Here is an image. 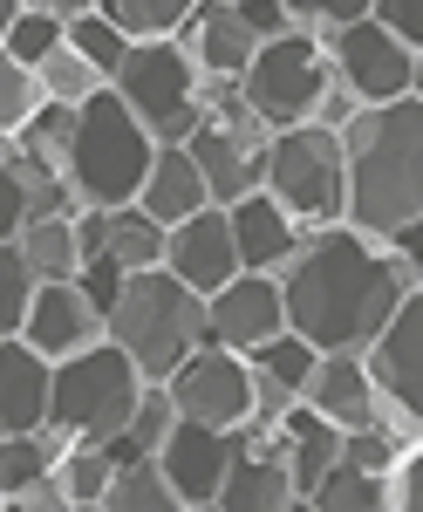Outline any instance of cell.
<instances>
[{
    "instance_id": "cell-22",
    "label": "cell",
    "mask_w": 423,
    "mask_h": 512,
    "mask_svg": "<svg viewBox=\"0 0 423 512\" xmlns=\"http://www.w3.org/2000/svg\"><path fill=\"white\" fill-rule=\"evenodd\" d=\"M103 512H178V492L164 485L151 451H130V458H116L110 472V492H103Z\"/></svg>"
},
{
    "instance_id": "cell-10",
    "label": "cell",
    "mask_w": 423,
    "mask_h": 512,
    "mask_svg": "<svg viewBox=\"0 0 423 512\" xmlns=\"http://www.w3.org/2000/svg\"><path fill=\"white\" fill-rule=\"evenodd\" d=\"M164 390L178 403V417L212 424V431H232V424L253 417V369H246V355L219 349V342H198V349L164 376Z\"/></svg>"
},
{
    "instance_id": "cell-21",
    "label": "cell",
    "mask_w": 423,
    "mask_h": 512,
    "mask_svg": "<svg viewBox=\"0 0 423 512\" xmlns=\"http://www.w3.org/2000/svg\"><path fill=\"white\" fill-rule=\"evenodd\" d=\"M103 260L137 274V267H164V226L144 219V205H110L103 212Z\"/></svg>"
},
{
    "instance_id": "cell-31",
    "label": "cell",
    "mask_w": 423,
    "mask_h": 512,
    "mask_svg": "<svg viewBox=\"0 0 423 512\" xmlns=\"http://www.w3.org/2000/svg\"><path fill=\"white\" fill-rule=\"evenodd\" d=\"M171 424H178L171 390H164V383H144V390H137V403H130V417H123V437H130L137 451H157V444L171 437Z\"/></svg>"
},
{
    "instance_id": "cell-16",
    "label": "cell",
    "mask_w": 423,
    "mask_h": 512,
    "mask_svg": "<svg viewBox=\"0 0 423 512\" xmlns=\"http://www.w3.org/2000/svg\"><path fill=\"white\" fill-rule=\"evenodd\" d=\"M301 403L321 410L328 424H342V431H355V424H389V410H383V396H376V383H369V369H362V355H314V376L301 383Z\"/></svg>"
},
{
    "instance_id": "cell-7",
    "label": "cell",
    "mask_w": 423,
    "mask_h": 512,
    "mask_svg": "<svg viewBox=\"0 0 423 512\" xmlns=\"http://www.w3.org/2000/svg\"><path fill=\"white\" fill-rule=\"evenodd\" d=\"M116 103L151 130V144H185L198 123V69L192 55L178 48L171 35L157 41H130V55L116 62Z\"/></svg>"
},
{
    "instance_id": "cell-37",
    "label": "cell",
    "mask_w": 423,
    "mask_h": 512,
    "mask_svg": "<svg viewBox=\"0 0 423 512\" xmlns=\"http://www.w3.org/2000/svg\"><path fill=\"white\" fill-rule=\"evenodd\" d=\"M369 21L389 28L403 48H423V0H369Z\"/></svg>"
},
{
    "instance_id": "cell-20",
    "label": "cell",
    "mask_w": 423,
    "mask_h": 512,
    "mask_svg": "<svg viewBox=\"0 0 423 512\" xmlns=\"http://www.w3.org/2000/svg\"><path fill=\"white\" fill-rule=\"evenodd\" d=\"M219 512H287L294 506V485H287V465L280 458H253L232 444L226 458V478H219Z\"/></svg>"
},
{
    "instance_id": "cell-18",
    "label": "cell",
    "mask_w": 423,
    "mask_h": 512,
    "mask_svg": "<svg viewBox=\"0 0 423 512\" xmlns=\"http://www.w3.org/2000/svg\"><path fill=\"white\" fill-rule=\"evenodd\" d=\"M48 417V355L21 335H0V437H28Z\"/></svg>"
},
{
    "instance_id": "cell-42",
    "label": "cell",
    "mask_w": 423,
    "mask_h": 512,
    "mask_svg": "<svg viewBox=\"0 0 423 512\" xmlns=\"http://www.w3.org/2000/svg\"><path fill=\"white\" fill-rule=\"evenodd\" d=\"M14 14H21V0H0V35L14 28Z\"/></svg>"
},
{
    "instance_id": "cell-2",
    "label": "cell",
    "mask_w": 423,
    "mask_h": 512,
    "mask_svg": "<svg viewBox=\"0 0 423 512\" xmlns=\"http://www.w3.org/2000/svg\"><path fill=\"white\" fill-rule=\"evenodd\" d=\"M342 137V226L389 239L423 219V96L362 103L335 130Z\"/></svg>"
},
{
    "instance_id": "cell-32",
    "label": "cell",
    "mask_w": 423,
    "mask_h": 512,
    "mask_svg": "<svg viewBox=\"0 0 423 512\" xmlns=\"http://www.w3.org/2000/svg\"><path fill=\"white\" fill-rule=\"evenodd\" d=\"M48 48H62V14H41V7H21L14 28L0 35V55H14L21 69H35Z\"/></svg>"
},
{
    "instance_id": "cell-13",
    "label": "cell",
    "mask_w": 423,
    "mask_h": 512,
    "mask_svg": "<svg viewBox=\"0 0 423 512\" xmlns=\"http://www.w3.org/2000/svg\"><path fill=\"white\" fill-rule=\"evenodd\" d=\"M21 342L48 362H62V355L76 349H96L103 342V308L82 294L76 280H35V301H28V315H21Z\"/></svg>"
},
{
    "instance_id": "cell-24",
    "label": "cell",
    "mask_w": 423,
    "mask_h": 512,
    "mask_svg": "<svg viewBox=\"0 0 423 512\" xmlns=\"http://www.w3.org/2000/svg\"><path fill=\"white\" fill-rule=\"evenodd\" d=\"M28 76H35V96H41V103H62V110H76V103H89V96L103 89L96 62H82L69 41H62V48H48Z\"/></svg>"
},
{
    "instance_id": "cell-41",
    "label": "cell",
    "mask_w": 423,
    "mask_h": 512,
    "mask_svg": "<svg viewBox=\"0 0 423 512\" xmlns=\"http://www.w3.org/2000/svg\"><path fill=\"white\" fill-rule=\"evenodd\" d=\"M21 7H41V14H62V21H69V14H82V7H96V0H21Z\"/></svg>"
},
{
    "instance_id": "cell-29",
    "label": "cell",
    "mask_w": 423,
    "mask_h": 512,
    "mask_svg": "<svg viewBox=\"0 0 423 512\" xmlns=\"http://www.w3.org/2000/svg\"><path fill=\"white\" fill-rule=\"evenodd\" d=\"M62 41L76 48L82 62H96V76H103V82H110V76H116V62L130 55V35H116V28L103 21V14H96V7L69 14V21H62Z\"/></svg>"
},
{
    "instance_id": "cell-40",
    "label": "cell",
    "mask_w": 423,
    "mask_h": 512,
    "mask_svg": "<svg viewBox=\"0 0 423 512\" xmlns=\"http://www.w3.org/2000/svg\"><path fill=\"white\" fill-rule=\"evenodd\" d=\"M76 287H82V294H89V301H96V308H110V301H116V287H123V267H110V260L96 253V260H82Z\"/></svg>"
},
{
    "instance_id": "cell-34",
    "label": "cell",
    "mask_w": 423,
    "mask_h": 512,
    "mask_svg": "<svg viewBox=\"0 0 423 512\" xmlns=\"http://www.w3.org/2000/svg\"><path fill=\"white\" fill-rule=\"evenodd\" d=\"M21 219H28V178H21L14 137H0V239L21 233Z\"/></svg>"
},
{
    "instance_id": "cell-26",
    "label": "cell",
    "mask_w": 423,
    "mask_h": 512,
    "mask_svg": "<svg viewBox=\"0 0 423 512\" xmlns=\"http://www.w3.org/2000/svg\"><path fill=\"white\" fill-rule=\"evenodd\" d=\"M69 444L55 431H28V437H0V506L28 485V478H41V472H55V458H62Z\"/></svg>"
},
{
    "instance_id": "cell-39",
    "label": "cell",
    "mask_w": 423,
    "mask_h": 512,
    "mask_svg": "<svg viewBox=\"0 0 423 512\" xmlns=\"http://www.w3.org/2000/svg\"><path fill=\"white\" fill-rule=\"evenodd\" d=\"M7 506H21V512H69V492H62V478H55V472H41V478H28Z\"/></svg>"
},
{
    "instance_id": "cell-11",
    "label": "cell",
    "mask_w": 423,
    "mask_h": 512,
    "mask_svg": "<svg viewBox=\"0 0 423 512\" xmlns=\"http://www.w3.org/2000/svg\"><path fill=\"white\" fill-rule=\"evenodd\" d=\"M280 328H287V308H280L273 274H232L226 287L205 294V342H219L232 355H253Z\"/></svg>"
},
{
    "instance_id": "cell-36",
    "label": "cell",
    "mask_w": 423,
    "mask_h": 512,
    "mask_svg": "<svg viewBox=\"0 0 423 512\" xmlns=\"http://www.w3.org/2000/svg\"><path fill=\"white\" fill-rule=\"evenodd\" d=\"M287 14H294V28L301 35H328V28H342V21H362L369 14V0H280Z\"/></svg>"
},
{
    "instance_id": "cell-35",
    "label": "cell",
    "mask_w": 423,
    "mask_h": 512,
    "mask_svg": "<svg viewBox=\"0 0 423 512\" xmlns=\"http://www.w3.org/2000/svg\"><path fill=\"white\" fill-rule=\"evenodd\" d=\"M35 76L14 62V55H0V137H14L21 123H28V110H35Z\"/></svg>"
},
{
    "instance_id": "cell-3",
    "label": "cell",
    "mask_w": 423,
    "mask_h": 512,
    "mask_svg": "<svg viewBox=\"0 0 423 512\" xmlns=\"http://www.w3.org/2000/svg\"><path fill=\"white\" fill-rule=\"evenodd\" d=\"M103 335L137 362L144 383H164L205 342V294H192L164 267H137V274H123L116 301L103 308Z\"/></svg>"
},
{
    "instance_id": "cell-17",
    "label": "cell",
    "mask_w": 423,
    "mask_h": 512,
    "mask_svg": "<svg viewBox=\"0 0 423 512\" xmlns=\"http://www.w3.org/2000/svg\"><path fill=\"white\" fill-rule=\"evenodd\" d=\"M178 48L192 55V69L198 76H226V82H239V69L253 62V48L260 41L246 35V21L232 14V0H198L192 14L178 21Z\"/></svg>"
},
{
    "instance_id": "cell-15",
    "label": "cell",
    "mask_w": 423,
    "mask_h": 512,
    "mask_svg": "<svg viewBox=\"0 0 423 512\" xmlns=\"http://www.w3.org/2000/svg\"><path fill=\"white\" fill-rule=\"evenodd\" d=\"M226 226H232L239 274H280V267L301 253V239H308V226H301L294 212H280L267 192L232 198V205H226Z\"/></svg>"
},
{
    "instance_id": "cell-19",
    "label": "cell",
    "mask_w": 423,
    "mask_h": 512,
    "mask_svg": "<svg viewBox=\"0 0 423 512\" xmlns=\"http://www.w3.org/2000/svg\"><path fill=\"white\" fill-rule=\"evenodd\" d=\"M137 205H144V219H157V226H178L185 212L205 205V178H198V164H192L185 144H157L151 151V171H144Z\"/></svg>"
},
{
    "instance_id": "cell-25",
    "label": "cell",
    "mask_w": 423,
    "mask_h": 512,
    "mask_svg": "<svg viewBox=\"0 0 423 512\" xmlns=\"http://www.w3.org/2000/svg\"><path fill=\"white\" fill-rule=\"evenodd\" d=\"M192 7H198V0H96V14L110 21L116 35H130V41L178 35V21H185Z\"/></svg>"
},
{
    "instance_id": "cell-14",
    "label": "cell",
    "mask_w": 423,
    "mask_h": 512,
    "mask_svg": "<svg viewBox=\"0 0 423 512\" xmlns=\"http://www.w3.org/2000/svg\"><path fill=\"white\" fill-rule=\"evenodd\" d=\"M164 274H178L192 294H212V287H226V280L239 274L226 205H198L178 226H164Z\"/></svg>"
},
{
    "instance_id": "cell-8",
    "label": "cell",
    "mask_w": 423,
    "mask_h": 512,
    "mask_svg": "<svg viewBox=\"0 0 423 512\" xmlns=\"http://www.w3.org/2000/svg\"><path fill=\"white\" fill-rule=\"evenodd\" d=\"M321 89H328V48L314 35H301V28L260 41L253 62L239 69V103L267 123V130L308 123L314 103H321Z\"/></svg>"
},
{
    "instance_id": "cell-23",
    "label": "cell",
    "mask_w": 423,
    "mask_h": 512,
    "mask_svg": "<svg viewBox=\"0 0 423 512\" xmlns=\"http://www.w3.org/2000/svg\"><path fill=\"white\" fill-rule=\"evenodd\" d=\"M21 260H28V274L35 280H76L82 274V253H76V226L69 219H21Z\"/></svg>"
},
{
    "instance_id": "cell-9",
    "label": "cell",
    "mask_w": 423,
    "mask_h": 512,
    "mask_svg": "<svg viewBox=\"0 0 423 512\" xmlns=\"http://www.w3.org/2000/svg\"><path fill=\"white\" fill-rule=\"evenodd\" d=\"M328 48V76L342 82L355 103H396V96H423V62L417 48H403V41L376 28L369 14L362 21H342V28H328L321 35Z\"/></svg>"
},
{
    "instance_id": "cell-38",
    "label": "cell",
    "mask_w": 423,
    "mask_h": 512,
    "mask_svg": "<svg viewBox=\"0 0 423 512\" xmlns=\"http://www.w3.org/2000/svg\"><path fill=\"white\" fill-rule=\"evenodd\" d=\"M232 14L246 21V35H253V41H273V35L294 28V14H287L280 0H232Z\"/></svg>"
},
{
    "instance_id": "cell-4",
    "label": "cell",
    "mask_w": 423,
    "mask_h": 512,
    "mask_svg": "<svg viewBox=\"0 0 423 512\" xmlns=\"http://www.w3.org/2000/svg\"><path fill=\"white\" fill-rule=\"evenodd\" d=\"M151 130L116 103V89L103 82L89 103H76V123H69V144H62V178L76 205H137L144 192V171H151Z\"/></svg>"
},
{
    "instance_id": "cell-27",
    "label": "cell",
    "mask_w": 423,
    "mask_h": 512,
    "mask_svg": "<svg viewBox=\"0 0 423 512\" xmlns=\"http://www.w3.org/2000/svg\"><path fill=\"white\" fill-rule=\"evenodd\" d=\"M110 472H116V458L103 451V444H69V451L55 458V478H62L69 506H82V512L103 506V492H110Z\"/></svg>"
},
{
    "instance_id": "cell-30",
    "label": "cell",
    "mask_w": 423,
    "mask_h": 512,
    "mask_svg": "<svg viewBox=\"0 0 423 512\" xmlns=\"http://www.w3.org/2000/svg\"><path fill=\"white\" fill-rule=\"evenodd\" d=\"M246 369H260V376H273V383H287V390L301 396V383L314 376V349L294 335V328H280V335H267L260 349L246 355Z\"/></svg>"
},
{
    "instance_id": "cell-12",
    "label": "cell",
    "mask_w": 423,
    "mask_h": 512,
    "mask_svg": "<svg viewBox=\"0 0 423 512\" xmlns=\"http://www.w3.org/2000/svg\"><path fill=\"white\" fill-rule=\"evenodd\" d=\"M164 485L178 492V512H205L219 499V478H226V458H232V431H212V424H192L178 417L171 437L151 451Z\"/></svg>"
},
{
    "instance_id": "cell-6",
    "label": "cell",
    "mask_w": 423,
    "mask_h": 512,
    "mask_svg": "<svg viewBox=\"0 0 423 512\" xmlns=\"http://www.w3.org/2000/svg\"><path fill=\"white\" fill-rule=\"evenodd\" d=\"M260 192L294 212L301 226H335L342 219V137L321 130V123H287L267 137V158H260Z\"/></svg>"
},
{
    "instance_id": "cell-5",
    "label": "cell",
    "mask_w": 423,
    "mask_h": 512,
    "mask_svg": "<svg viewBox=\"0 0 423 512\" xmlns=\"http://www.w3.org/2000/svg\"><path fill=\"white\" fill-rule=\"evenodd\" d=\"M137 390H144L137 362L103 335L96 349L48 362V417H41V431H55L62 444H110L123 431Z\"/></svg>"
},
{
    "instance_id": "cell-33",
    "label": "cell",
    "mask_w": 423,
    "mask_h": 512,
    "mask_svg": "<svg viewBox=\"0 0 423 512\" xmlns=\"http://www.w3.org/2000/svg\"><path fill=\"white\" fill-rule=\"evenodd\" d=\"M28 301H35V274H28L21 246H14V239H0V335H21Z\"/></svg>"
},
{
    "instance_id": "cell-1",
    "label": "cell",
    "mask_w": 423,
    "mask_h": 512,
    "mask_svg": "<svg viewBox=\"0 0 423 512\" xmlns=\"http://www.w3.org/2000/svg\"><path fill=\"white\" fill-rule=\"evenodd\" d=\"M280 308L287 328L314 355H362L376 342V328L396 315V301L423 287L410 260H396L389 246L362 239L355 226H314L301 253L280 267Z\"/></svg>"
},
{
    "instance_id": "cell-28",
    "label": "cell",
    "mask_w": 423,
    "mask_h": 512,
    "mask_svg": "<svg viewBox=\"0 0 423 512\" xmlns=\"http://www.w3.org/2000/svg\"><path fill=\"white\" fill-rule=\"evenodd\" d=\"M314 512H383V478L376 472H355V465H328V478L308 492Z\"/></svg>"
}]
</instances>
